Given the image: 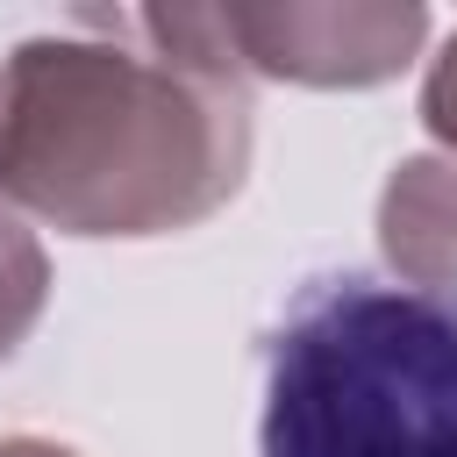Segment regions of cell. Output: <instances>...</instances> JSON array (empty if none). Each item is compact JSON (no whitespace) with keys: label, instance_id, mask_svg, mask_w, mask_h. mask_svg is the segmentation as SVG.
Wrapping results in <instances>:
<instances>
[{"label":"cell","instance_id":"obj_1","mask_svg":"<svg viewBox=\"0 0 457 457\" xmlns=\"http://www.w3.org/2000/svg\"><path fill=\"white\" fill-rule=\"evenodd\" d=\"M250 93L214 64L93 36L0 57V200L64 236H179L236 200Z\"/></svg>","mask_w":457,"mask_h":457},{"label":"cell","instance_id":"obj_2","mask_svg":"<svg viewBox=\"0 0 457 457\" xmlns=\"http://www.w3.org/2000/svg\"><path fill=\"white\" fill-rule=\"evenodd\" d=\"M264 457H457V321L407 286L314 278L264 343Z\"/></svg>","mask_w":457,"mask_h":457},{"label":"cell","instance_id":"obj_3","mask_svg":"<svg viewBox=\"0 0 457 457\" xmlns=\"http://www.w3.org/2000/svg\"><path fill=\"white\" fill-rule=\"evenodd\" d=\"M121 29L150 36L164 57L214 64L228 79H293V86H378L400 79L428 36L414 0H228V7H143Z\"/></svg>","mask_w":457,"mask_h":457},{"label":"cell","instance_id":"obj_4","mask_svg":"<svg viewBox=\"0 0 457 457\" xmlns=\"http://www.w3.org/2000/svg\"><path fill=\"white\" fill-rule=\"evenodd\" d=\"M378 250L414 300L457 321V157H407L378 193Z\"/></svg>","mask_w":457,"mask_h":457},{"label":"cell","instance_id":"obj_5","mask_svg":"<svg viewBox=\"0 0 457 457\" xmlns=\"http://www.w3.org/2000/svg\"><path fill=\"white\" fill-rule=\"evenodd\" d=\"M43 300H50V257H43V243L0 207V364L29 343Z\"/></svg>","mask_w":457,"mask_h":457},{"label":"cell","instance_id":"obj_6","mask_svg":"<svg viewBox=\"0 0 457 457\" xmlns=\"http://www.w3.org/2000/svg\"><path fill=\"white\" fill-rule=\"evenodd\" d=\"M421 121H428V136L457 157V36L443 43V57L428 64V86H421Z\"/></svg>","mask_w":457,"mask_h":457},{"label":"cell","instance_id":"obj_7","mask_svg":"<svg viewBox=\"0 0 457 457\" xmlns=\"http://www.w3.org/2000/svg\"><path fill=\"white\" fill-rule=\"evenodd\" d=\"M0 457H79V450H64V443H43V436H7V443H0Z\"/></svg>","mask_w":457,"mask_h":457}]
</instances>
